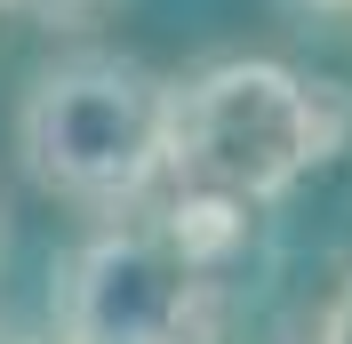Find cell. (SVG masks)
Returning <instances> with one entry per match:
<instances>
[{"label":"cell","mask_w":352,"mask_h":344,"mask_svg":"<svg viewBox=\"0 0 352 344\" xmlns=\"http://www.w3.org/2000/svg\"><path fill=\"white\" fill-rule=\"evenodd\" d=\"M344 136V105L329 80L272 65V56H224V65L168 80V136H160V184L224 208H272L296 193Z\"/></svg>","instance_id":"cell-2"},{"label":"cell","mask_w":352,"mask_h":344,"mask_svg":"<svg viewBox=\"0 0 352 344\" xmlns=\"http://www.w3.org/2000/svg\"><path fill=\"white\" fill-rule=\"evenodd\" d=\"M288 8H312V17H344L352 0H288Z\"/></svg>","instance_id":"cell-6"},{"label":"cell","mask_w":352,"mask_h":344,"mask_svg":"<svg viewBox=\"0 0 352 344\" xmlns=\"http://www.w3.org/2000/svg\"><path fill=\"white\" fill-rule=\"evenodd\" d=\"M248 240V208L168 193L120 208L56 272V344H217L224 264Z\"/></svg>","instance_id":"cell-1"},{"label":"cell","mask_w":352,"mask_h":344,"mask_svg":"<svg viewBox=\"0 0 352 344\" xmlns=\"http://www.w3.org/2000/svg\"><path fill=\"white\" fill-rule=\"evenodd\" d=\"M0 344H56V336H32V328H0Z\"/></svg>","instance_id":"cell-7"},{"label":"cell","mask_w":352,"mask_h":344,"mask_svg":"<svg viewBox=\"0 0 352 344\" xmlns=\"http://www.w3.org/2000/svg\"><path fill=\"white\" fill-rule=\"evenodd\" d=\"M312 344H352V272L336 280L329 312H320V328H312Z\"/></svg>","instance_id":"cell-4"},{"label":"cell","mask_w":352,"mask_h":344,"mask_svg":"<svg viewBox=\"0 0 352 344\" xmlns=\"http://www.w3.org/2000/svg\"><path fill=\"white\" fill-rule=\"evenodd\" d=\"M160 136H168V80L112 48L48 65L16 112L24 176L48 200L104 216L144 208L160 193Z\"/></svg>","instance_id":"cell-3"},{"label":"cell","mask_w":352,"mask_h":344,"mask_svg":"<svg viewBox=\"0 0 352 344\" xmlns=\"http://www.w3.org/2000/svg\"><path fill=\"white\" fill-rule=\"evenodd\" d=\"M8 8H24V17H41V24H80L96 8H112V0H8Z\"/></svg>","instance_id":"cell-5"}]
</instances>
